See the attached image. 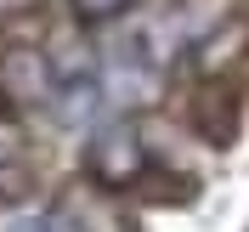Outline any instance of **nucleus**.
Instances as JSON below:
<instances>
[{"instance_id":"1","label":"nucleus","mask_w":249,"mask_h":232,"mask_svg":"<svg viewBox=\"0 0 249 232\" xmlns=\"http://www.w3.org/2000/svg\"><path fill=\"white\" fill-rule=\"evenodd\" d=\"M119 6H124V0H79V12H96V17H102V12H119Z\"/></svg>"},{"instance_id":"2","label":"nucleus","mask_w":249,"mask_h":232,"mask_svg":"<svg viewBox=\"0 0 249 232\" xmlns=\"http://www.w3.org/2000/svg\"><path fill=\"white\" fill-rule=\"evenodd\" d=\"M17 6H34V0H0V12H17Z\"/></svg>"}]
</instances>
